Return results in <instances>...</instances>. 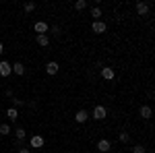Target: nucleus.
<instances>
[{
    "label": "nucleus",
    "instance_id": "nucleus-1",
    "mask_svg": "<svg viewBox=\"0 0 155 153\" xmlns=\"http://www.w3.org/2000/svg\"><path fill=\"white\" fill-rule=\"evenodd\" d=\"M33 29H35V33H37V35H48L50 25L46 23V21H37V23L33 25Z\"/></svg>",
    "mask_w": 155,
    "mask_h": 153
},
{
    "label": "nucleus",
    "instance_id": "nucleus-2",
    "mask_svg": "<svg viewBox=\"0 0 155 153\" xmlns=\"http://www.w3.org/2000/svg\"><path fill=\"white\" fill-rule=\"evenodd\" d=\"M29 145H31L33 149H41V147H44V137H41V135H33L31 141H29Z\"/></svg>",
    "mask_w": 155,
    "mask_h": 153
},
{
    "label": "nucleus",
    "instance_id": "nucleus-3",
    "mask_svg": "<svg viewBox=\"0 0 155 153\" xmlns=\"http://www.w3.org/2000/svg\"><path fill=\"white\" fill-rule=\"evenodd\" d=\"M91 29H93V33H106L107 25L104 23V21H93V23H91Z\"/></svg>",
    "mask_w": 155,
    "mask_h": 153
},
{
    "label": "nucleus",
    "instance_id": "nucleus-4",
    "mask_svg": "<svg viewBox=\"0 0 155 153\" xmlns=\"http://www.w3.org/2000/svg\"><path fill=\"white\" fill-rule=\"evenodd\" d=\"M12 72V66H11V62H6V60H2L0 62V77H8Z\"/></svg>",
    "mask_w": 155,
    "mask_h": 153
},
{
    "label": "nucleus",
    "instance_id": "nucleus-5",
    "mask_svg": "<svg viewBox=\"0 0 155 153\" xmlns=\"http://www.w3.org/2000/svg\"><path fill=\"white\" fill-rule=\"evenodd\" d=\"M112 149V143L107 141V139H101V141H97V151H101V153H107Z\"/></svg>",
    "mask_w": 155,
    "mask_h": 153
},
{
    "label": "nucleus",
    "instance_id": "nucleus-6",
    "mask_svg": "<svg viewBox=\"0 0 155 153\" xmlns=\"http://www.w3.org/2000/svg\"><path fill=\"white\" fill-rule=\"evenodd\" d=\"M106 116H107V110L104 106H97L95 110H93V118H95V120H104Z\"/></svg>",
    "mask_w": 155,
    "mask_h": 153
},
{
    "label": "nucleus",
    "instance_id": "nucleus-7",
    "mask_svg": "<svg viewBox=\"0 0 155 153\" xmlns=\"http://www.w3.org/2000/svg\"><path fill=\"white\" fill-rule=\"evenodd\" d=\"M101 77H104L106 81H112V79L116 77V72H114L112 66H104V68H101Z\"/></svg>",
    "mask_w": 155,
    "mask_h": 153
},
{
    "label": "nucleus",
    "instance_id": "nucleus-8",
    "mask_svg": "<svg viewBox=\"0 0 155 153\" xmlns=\"http://www.w3.org/2000/svg\"><path fill=\"white\" fill-rule=\"evenodd\" d=\"M74 120H77L79 124H83V122H87V120H89V112H87V110H79V112L74 114Z\"/></svg>",
    "mask_w": 155,
    "mask_h": 153
},
{
    "label": "nucleus",
    "instance_id": "nucleus-9",
    "mask_svg": "<svg viewBox=\"0 0 155 153\" xmlns=\"http://www.w3.org/2000/svg\"><path fill=\"white\" fill-rule=\"evenodd\" d=\"M58 71H60V64H58V62H54V60H52V62L46 64V72H48V75H56Z\"/></svg>",
    "mask_w": 155,
    "mask_h": 153
},
{
    "label": "nucleus",
    "instance_id": "nucleus-10",
    "mask_svg": "<svg viewBox=\"0 0 155 153\" xmlns=\"http://www.w3.org/2000/svg\"><path fill=\"white\" fill-rule=\"evenodd\" d=\"M137 12H139L141 17H145V15L149 12V2H137Z\"/></svg>",
    "mask_w": 155,
    "mask_h": 153
},
{
    "label": "nucleus",
    "instance_id": "nucleus-11",
    "mask_svg": "<svg viewBox=\"0 0 155 153\" xmlns=\"http://www.w3.org/2000/svg\"><path fill=\"white\" fill-rule=\"evenodd\" d=\"M139 114H141V116H143L145 120H149V118L153 116V110H151L149 106H141V110H139Z\"/></svg>",
    "mask_w": 155,
    "mask_h": 153
},
{
    "label": "nucleus",
    "instance_id": "nucleus-12",
    "mask_svg": "<svg viewBox=\"0 0 155 153\" xmlns=\"http://www.w3.org/2000/svg\"><path fill=\"white\" fill-rule=\"evenodd\" d=\"M6 116H8L11 122H17V118H19V110H17V108H8V110H6Z\"/></svg>",
    "mask_w": 155,
    "mask_h": 153
},
{
    "label": "nucleus",
    "instance_id": "nucleus-13",
    "mask_svg": "<svg viewBox=\"0 0 155 153\" xmlns=\"http://www.w3.org/2000/svg\"><path fill=\"white\" fill-rule=\"evenodd\" d=\"M12 72L15 75H25V64L23 62H15L12 64Z\"/></svg>",
    "mask_w": 155,
    "mask_h": 153
},
{
    "label": "nucleus",
    "instance_id": "nucleus-14",
    "mask_svg": "<svg viewBox=\"0 0 155 153\" xmlns=\"http://www.w3.org/2000/svg\"><path fill=\"white\" fill-rule=\"evenodd\" d=\"M35 39H37V44H39L41 48H48L50 46V37L48 35H37Z\"/></svg>",
    "mask_w": 155,
    "mask_h": 153
},
{
    "label": "nucleus",
    "instance_id": "nucleus-15",
    "mask_svg": "<svg viewBox=\"0 0 155 153\" xmlns=\"http://www.w3.org/2000/svg\"><path fill=\"white\" fill-rule=\"evenodd\" d=\"M15 137H17V141H25V139H27V130L25 128H17L15 130Z\"/></svg>",
    "mask_w": 155,
    "mask_h": 153
},
{
    "label": "nucleus",
    "instance_id": "nucleus-16",
    "mask_svg": "<svg viewBox=\"0 0 155 153\" xmlns=\"http://www.w3.org/2000/svg\"><path fill=\"white\" fill-rule=\"evenodd\" d=\"M91 17H93V21H99V17H101V8H99V6H93V8H91Z\"/></svg>",
    "mask_w": 155,
    "mask_h": 153
},
{
    "label": "nucleus",
    "instance_id": "nucleus-17",
    "mask_svg": "<svg viewBox=\"0 0 155 153\" xmlns=\"http://www.w3.org/2000/svg\"><path fill=\"white\" fill-rule=\"evenodd\" d=\"M74 8H77V11H85V8H87V0H77V2H74Z\"/></svg>",
    "mask_w": 155,
    "mask_h": 153
},
{
    "label": "nucleus",
    "instance_id": "nucleus-18",
    "mask_svg": "<svg viewBox=\"0 0 155 153\" xmlns=\"http://www.w3.org/2000/svg\"><path fill=\"white\" fill-rule=\"evenodd\" d=\"M0 135H11V124H0Z\"/></svg>",
    "mask_w": 155,
    "mask_h": 153
},
{
    "label": "nucleus",
    "instance_id": "nucleus-19",
    "mask_svg": "<svg viewBox=\"0 0 155 153\" xmlns=\"http://www.w3.org/2000/svg\"><path fill=\"white\" fill-rule=\"evenodd\" d=\"M23 8H25V12H33L35 11V2H25Z\"/></svg>",
    "mask_w": 155,
    "mask_h": 153
},
{
    "label": "nucleus",
    "instance_id": "nucleus-20",
    "mask_svg": "<svg viewBox=\"0 0 155 153\" xmlns=\"http://www.w3.org/2000/svg\"><path fill=\"white\" fill-rule=\"evenodd\" d=\"M118 139H120V143H128L130 141V135H128V132H120Z\"/></svg>",
    "mask_w": 155,
    "mask_h": 153
},
{
    "label": "nucleus",
    "instance_id": "nucleus-21",
    "mask_svg": "<svg viewBox=\"0 0 155 153\" xmlns=\"http://www.w3.org/2000/svg\"><path fill=\"white\" fill-rule=\"evenodd\" d=\"M147 151V149H145L143 145H134V147H132V153H145Z\"/></svg>",
    "mask_w": 155,
    "mask_h": 153
},
{
    "label": "nucleus",
    "instance_id": "nucleus-22",
    "mask_svg": "<svg viewBox=\"0 0 155 153\" xmlns=\"http://www.w3.org/2000/svg\"><path fill=\"white\" fill-rule=\"evenodd\" d=\"M12 104H15V108H19V106H25V101H23V99H19V97H15V99H12Z\"/></svg>",
    "mask_w": 155,
    "mask_h": 153
},
{
    "label": "nucleus",
    "instance_id": "nucleus-23",
    "mask_svg": "<svg viewBox=\"0 0 155 153\" xmlns=\"http://www.w3.org/2000/svg\"><path fill=\"white\" fill-rule=\"evenodd\" d=\"M50 31H52L54 35H60V27H58V25H54V27H50Z\"/></svg>",
    "mask_w": 155,
    "mask_h": 153
},
{
    "label": "nucleus",
    "instance_id": "nucleus-24",
    "mask_svg": "<svg viewBox=\"0 0 155 153\" xmlns=\"http://www.w3.org/2000/svg\"><path fill=\"white\" fill-rule=\"evenodd\" d=\"M19 153H31V149H27V147H23V149H19Z\"/></svg>",
    "mask_w": 155,
    "mask_h": 153
},
{
    "label": "nucleus",
    "instance_id": "nucleus-25",
    "mask_svg": "<svg viewBox=\"0 0 155 153\" xmlns=\"http://www.w3.org/2000/svg\"><path fill=\"white\" fill-rule=\"evenodd\" d=\"M2 52H4V46H2V44H0V56H2Z\"/></svg>",
    "mask_w": 155,
    "mask_h": 153
},
{
    "label": "nucleus",
    "instance_id": "nucleus-26",
    "mask_svg": "<svg viewBox=\"0 0 155 153\" xmlns=\"http://www.w3.org/2000/svg\"><path fill=\"white\" fill-rule=\"evenodd\" d=\"M0 116H2V110H0Z\"/></svg>",
    "mask_w": 155,
    "mask_h": 153
}]
</instances>
